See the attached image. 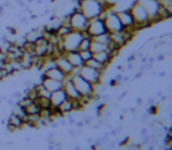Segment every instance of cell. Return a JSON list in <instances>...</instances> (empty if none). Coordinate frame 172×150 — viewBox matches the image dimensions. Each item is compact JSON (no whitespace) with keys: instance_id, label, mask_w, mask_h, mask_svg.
Instances as JSON below:
<instances>
[{"instance_id":"8","label":"cell","mask_w":172,"mask_h":150,"mask_svg":"<svg viewBox=\"0 0 172 150\" xmlns=\"http://www.w3.org/2000/svg\"><path fill=\"white\" fill-rule=\"evenodd\" d=\"M141 2L143 7L145 8L148 14L151 19L152 25L158 22V12L161 8V2L159 0H138Z\"/></svg>"},{"instance_id":"13","label":"cell","mask_w":172,"mask_h":150,"mask_svg":"<svg viewBox=\"0 0 172 150\" xmlns=\"http://www.w3.org/2000/svg\"><path fill=\"white\" fill-rule=\"evenodd\" d=\"M40 83H42V86L45 87L48 91H51V93H54V91L59 90V89H62V82L45 77L42 74L40 76Z\"/></svg>"},{"instance_id":"29","label":"cell","mask_w":172,"mask_h":150,"mask_svg":"<svg viewBox=\"0 0 172 150\" xmlns=\"http://www.w3.org/2000/svg\"><path fill=\"white\" fill-rule=\"evenodd\" d=\"M159 2L163 7H165L167 11L170 12V14L172 16V0H159Z\"/></svg>"},{"instance_id":"7","label":"cell","mask_w":172,"mask_h":150,"mask_svg":"<svg viewBox=\"0 0 172 150\" xmlns=\"http://www.w3.org/2000/svg\"><path fill=\"white\" fill-rule=\"evenodd\" d=\"M86 32L89 34V37L94 38L101 34H104L107 33V28L104 25V20L101 19V18H94V19H90L88 21V26Z\"/></svg>"},{"instance_id":"2","label":"cell","mask_w":172,"mask_h":150,"mask_svg":"<svg viewBox=\"0 0 172 150\" xmlns=\"http://www.w3.org/2000/svg\"><path fill=\"white\" fill-rule=\"evenodd\" d=\"M88 18L75 7H73L72 12H69V22H70V28L73 31H77V32L86 31L88 26Z\"/></svg>"},{"instance_id":"6","label":"cell","mask_w":172,"mask_h":150,"mask_svg":"<svg viewBox=\"0 0 172 150\" xmlns=\"http://www.w3.org/2000/svg\"><path fill=\"white\" fill-rule=\"evenodd\" d=\"M82 33L77 32V31H72L68 33L64 38H62L63 46H64V51L66 52H72V51H77L80 42L82 40Z\"/></svg>"},{"instance_id":"20","label":"cell","mask_w":172,"mask_h":150,"mask_svg":"<svg viewBox=\"0 0 172 150\" xmlns=\"http://www.w3.org/2000/svg\"><path fill=\"white\" fill-rule=\"evenodd\" d=\"M33 56L34 55L29 53H25L22 55V58L20 59V64L24 70H28L33 68Z\"/></svg>"},{"instance_id":"10","label":"cell","mask_w":172,"mask_h":150,"mask_svg":"<svg viewBox=\"0 0 172 150\" xmlns=\"http://www.w3.org/2000/svg\"><path fill=\"white\" fill-rule=\"evenodd\" d=\"M62 89L64 90L68 99H70V100H78L80 96H81L77 89H76V87L74 86L70 76H67V79L62 82Z\"/></svg>"},{"instance_id":"9","label":"cell","mask_w":172,"mask_h":150,"mask_svg":"<svg viewBox=\"0 0 172 150\" xmlns=\"http://www.w3.org/2000/svg\"><path fill=\"white\" fill-rule=\"evenodd\" d=\"M117 12V15L120 18V21L123 26V29H132V31H137L135 25V20L132 18L130 10H121ZM138 32V31H137Z\"/></svg>"},{"instance_id":"3","label":"cell","mask_w":172,"mask_h":150,"mask_svg":"<svg viewBox=\"0 0 172 150\" xmlns=\"http://www.w3.org/2000/svg\"><path fill=\"white\" fill-rule=\"evenodd\" d=\"M104 25L108 33H116L123 31V26L120 21V18L117 15V12L112 7L105 10L104 13Z\"/></svg>"},{"instance_id":"4","label":"cell","mask_w":172,"mask_h":150,"mask_svg":"<svg viewBox=\"0 0 172 150\" xmlns=\"http://www.w3.org/2000/svg\"><path fill=\"white\" fill-rule=\"evenodd\" d=\"M70 79H72L74 86L76 87V89H77V91L80 93L81 96H94L95 87L90 82L84 80L81 75L80 74L72 75Z\"/></svg>"},{"instance_id":"30","label":"cell","mask_w":172,"mask_h":150,"mask_svg":"<svg viewBox=\"0 0 172 150\" xmlns=\"http://www.w3.org/2000/svg\"><path fill=\"white\" fill-rule=\"evenodd\" d=\"M0 103H1V99H0Z\"/></svg>"},{"instance_id":"19","label":"cell","mask_w":172,"mask_h":150,"mask_svg":"<svg viewBox=\"0 0 172 150\" xmlns=\"http://www.w3.org/2000/svg\"><path fill=\"white\" fill-rule=\"evenodd\" d=\"M7 123L15 127L16 129H21L25 126V122L22 121V118L20 116H18V115H15V114H13V113H11V115L7 118Z\"/></svg>"},{"instance_id":"5","label":"cell","mask_w":172,"mask_h":150,"mask_svg":"<svg viewBox=\"0 0 172 150\" xmlns=\"http://www.w3.org/2000/svg\"><path fill=\"white\" fill-rule=\"evenodd\" d=\"M80 75L83 77L84 80H87L88 82H90L93 86H97L102 82V76L103 73H101L99 70L94 69L91 67H88L83 64L81 68H80Z\"/></svg>"},{"instance_id":"11","label":"cell","mask_w":172,"mask_h":150,"mask_svg":"<svg viewBox=\"0 0 172 150\" xmlns=\"http://www.w3.org/2000/svg\"><path fill=\"white\" fill-rule=\"evenodd\" d=\"M55 64H56L57 68L62 70L63 73L67 75V76H70L72 73H73L74 67L70 64V62L67 60V58L64 56V54H63V55H60V56H57V58H55Z\"/></svg>"},{"instance_id":"27","label":"cell","mask_w":172,"mask_h":150,"mask_svg":"<svg viewBox=\"0 0 172 150\" xmlns=\"http://www.w3.org/2000/svg\"><path fill=\"white\" fill-rule=\"evenodd\" d=\"M72 31H73V29H72L70 27L60 26L59 28H57V31H56V35L59 38H64L68 34V33H70Z\"/></svg>"},{"instance_id":"16","label":"cell","mask_w":172,"mask_h":150,"mask_svg":"<svg viewBox=\"0 0 172 150\" xmlns=\"http://www.w3.org/2000/svg\"><path fill=\"white\" fill-rule=\"evenodd\" d=\"M67 99L68 97L63 89H59V90L52 93V94H51V97H49L51 103H52V107H55V108L59 107V106H60L64 100H67Z\"/></svg>"},{"instance_id":"21","label":"cell","mask_w":172,"mask_h":150,"mask_svg":"<svg viewBox=\"0 0 172 150\" xmlns=\"http://www.w3.org/2000/svg\"><path fill=\"white\" fill-rule=\"evenodd\" d=\"M84 64L86 66H88V67H91V68H94V69L99 70V72H101V73H103L104 74V72L107 70V66H104V64H102L101 62H99L97 60H95L94 58H91L90 60H88L87 62H84Z\"/></svg>"},{"instance_id":"14","label":"cell","mask_w":172,"mask_h":150,"mask_svg":"<svg viewBox=\"0 0 172 150\" xmlns=\"http://www.w3.org/2000/svg\"><path fill=\"white\" fill-rule=\"evenodd\" d=\"M64 56L67 58V60L70 62V64L73 66L74 68H81L84 64V62L82 61L80 54H78V51H72V52H66L64 53Z\"/></svg>"},{"instance_id":"18","label":"cell","mask_w":172,"mask_h":150,"mask_svg":"<svg viewBox=\"0 0 172 150\" xmlns=\"http://www.w3.org/2000/svg\"><path fill=\"white\" fill-rule=\"evenodd\" d=\"M57 108H59V110L61 112V114H62L63 116H66V115H68V114H70V113L74 112L73 100H70V99L64 100Z\"/></svg>"},{"instance_id":"24","label":"cell","mask_w":172,"mask_h":150,"mask_svg":"<svg viewBox=\"0 0 172 150\" xmlns=\"http://www.w3.org/2000/svg\"><path fill=\"white\" fill-rule=\"evenodd\" d=\"M91 41H93V39L90 37H83L82 40H81V42H80V46H78L77 51H87V49H90Z\"/></svg>"},{"instance_id":"15","label":"cell","mask_w":172,"mask_h":150,"mask_svg":"<svg viewBox=\"0 0 172 150\" xmlns=\"http://www.w3.org/2000/svg\"><path fill=\"white\" fill-rule=\"evenodd\" d=\"M93 58L95 60H97L99 62H101L102 64L104 66H109L111 64V61L114 60V56L112 54L110 53V51H102V52H97V53L93 54Z\"/></svg>"},{"instance_id":"17","label":"cell","mask_w":172,"mask_h":150,"mask_svg":"<svg viewBox=\"0 0 172 150\" xmlns=\"http://www.w3.org/2000/svg\"><path fill=\"white\" fill-rule=\"evenodd\" d=\"M42 32H43V26L35 27V28H32L31 31H28L24 37L28 42H35L39 38L42 37Z\"/></svg>"},{"instance_id":"26","label":"cell","mask_w":172,"mask_h":150,"mask_svg":"<svg viewBox=\"0 0 172 150\" xmlns=\"http://www.w3.org/2000/svg\"><path fill=\"white\" fill-rule=\"evenodd\" d=\"M93 40L97 41V42L101 43H105V45H109L110 43V33H104V34H101V35H97V37L91 38Z\"/></svg>"},{"instance_id":"25","label":"cell","mask_w":172,"mask_h":150,"mask_svg":"<svg viewBox=\"0 0 172 150\" xmlns=\"http://www.w3.org/2000/svg\"><path fill=\"white\" fill-rule=\"evenodd\" d=\"M41 110V108L37 106V103L35 102H32L29 106H27L25 108V113H26L27 115H29V114H39Z\"/></svg>"},{"instance_id":"23","label":"cell","mask_w":172,"mask_h":150,"mask_svg":"<svg viewBox=\"0 0 172 150\" xmlns=\"http://www.w3.org/2000/svg\"><path fill=\"white\" fill-rule=\"evenodd\" d=\"M34 102H35V103H37V106L41 108V109H43V108H51V107H52V103H51L49 97L37 96V99Z\"/></svg>"},{"instance_id":"1","label":"cell","mask_w":172,"mask_h":150,"mask_svg":"<svg viewBox=\"0 0 172 150\" xmlns=\"http://www.w3.org/2000/svg\"><path fill=\"white\" fill-rule=\"evenodd\" d=\"M130 12L131 14H132L134 20H135V25L137 31H141L143 28H146V27L152 25L151 19H150V16L148 14V12L145 11V8L143 7V5L138 0H136L135 2L131 5Z\"/></svg>"},{"instance_id":"28","label":"cell","mask_w":172,"mask_h":150,"mask_svg":"<svg viewBox=\"0 0 172 150\" xmlns=\"http://www.w3.org/2000/svg\"><path fill=\"white\" fill-rule=\"evenodd\" d=\"M78 54L81 56V59L83 62H87L88 60H90L93 58V52L90 49H87V51H78Z\"/></svg>"},{"instance_id":"22","label":"cell","mask_w":172,"mask_h":150,"mask_svg":"<svg viewBox=\"0 0 172 150\" xmlns=\"http://www.w3.org/2000/svg\"><path fill=\"white\" fill-rule=\"evenodd\" d=\"M109 49V45H105V43H101L97 42L93 40L91 41V45H90V51L94 53H97V52H102V51H108Z\"/></svg>"},{"instance_id":"12","label":"cell","mask_w":172,"mask_h":150,"mask_svg":"<svg viewBox=\"0 0 172 150\" xmlns=\"http://www.w3.org/2000/svg\"><path fill=\"white\" fill-rule=\"evenodd\" d=\"M41 74L43 75L45 77L60 81V82H63V81L67 79V75L64 74L61 69H59L56 66H55V67H53V68H49V69L45 70V72H41Z\"/></svg>"}]
</instances>
